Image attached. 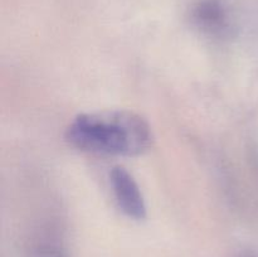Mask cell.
Listing matches in <instances>:
<instances>
[{
    "mask_svg": "<svg viewBox=\"0 0 258 257\" xmlns=\"http://www.w3.org/2000/svg\"><path fill=\"white\" fill-rule=\"evenodd\" d=\"M66 140L83 151L127 158L150 149L153 131L133 111L103 110L76 116L66 130Z\"/></svg>",
    "mask_w": 258,
    "mask_h": 257,
    "instance_id": "cell-1",
    "label": "cell"
},
{
    "mask_svg": "<svg viewBox=\"0 0 258 257\" xmlns=\"http://www.w3.org/2000/svg\"><path fill=\"white\" fill-rule=\"evenodd\" d=\"M38 257H64L63 253H60L57 249H47V251H43L42 253Z\"/></svg>",
    "mask_w": 258,
    "mask_h": 257,
    "instance_id": "cell-4",
    "label": "cell"
},
{
    "mask_svg": "<svg viewBox=\"0 0 258 257\" xmlns=\"http://www.w3.org/2000/svg\"><path fill=\"white\" fill-rule=\"evenodd\" d=\"M194 24L209 35H226L231 30L228 9L221 0H199L191 9Z\"/></svg>",
    "mask_w": 258,
    "mask_h": 257,
    "instance_id": "cell-3",
    "label": "cell"
},
{
    "mask_svg": "<svg viewBox=\"0 0 258 257\" xmlns=\"http://www.w3.org/2000/svg\"><path fill=\"white\" fill-rule=\"evenodd\" d=\"M110 184L113 198L126 217L141 221L146 217L145 198L133 174L123 166H115L110 171Z\"/></svg>",
    "mask_w": 258,
    "mask_h": 257,
    "instance_id": "cell-2",
    "label": "cell"
},
{
    "mask_svg": "<svg viewBox=\"0 0 258 257\" xmlns=\"http://www.w3.org/2000/svg\"><path fill=\"white\" fill-rule=\"evenodd\" d=\"M239 257H258V253H254V252H247V253H243Z\"/></svg>",
    "mask_w": 258,
    "mask_h": 257,
    "instance_id": "cell-5",
    "label": "cell"
}]
</instances>
